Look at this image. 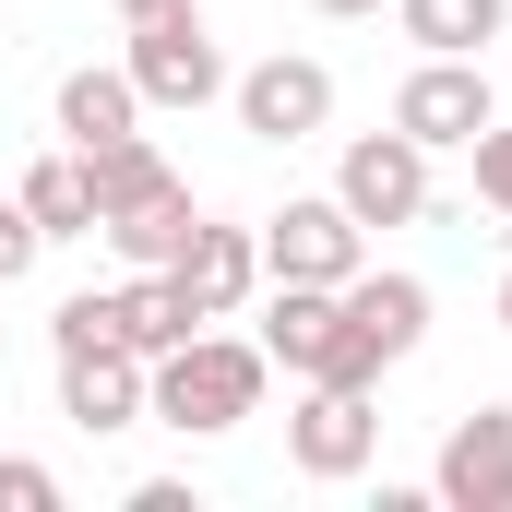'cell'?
I'll return each instance as SVG.
<instances>
[{
  "mask_svg": "<svg viewBox=\"0 0 512 512\" xmlns=\"http://www.w3.org/2000/svg\"><path fill=\"white\" fill-rule=\"evenodd\" d=\"M167 286L191 298V322H239V310L262 298V239H251V227H215V215H203V227H191V251L167 262Z\"/></svg>",
  "mask_w": 512,
  "mask_h": 512,
  "instance_id": "cell-9",
  "label": "cell"
},
{
  "mask_svg": "<svg viewBox=\"0 0 512 512\" xmlns=\"http://www.w3.org/2000/svg\"><path fill=\"white\" fill-rule=\"evenodd\" d=\"M489 120H501L489 60H429V48H417V72L393 84V131H405V143H429V155H465Z\"/></svg>",
  "mask_w": 512,
  "mask_h": 512,
  "instance_id": "cell-4",
  "label": "cell"
},
{
  "mask_svg": "<svg viewBox=\"0 0 512 512\" xmlns=\"http://www.w3.org/2000/svg\"><path fill=\"white\" fill-rule=\"evenodd\" d=\"M191 227H203V203H191V179H167V191H143L120 215H96V239L131 262V274H167V262L191 251Z\"/></svg>",
  "mask_w": 512,
  "mask_h": 512,
  "instance_id": "cell-13",
  "label": "cell"
},
{
  "mask_svg": "<svg viewBox=\"0 0 512 512\" xmlns=\"http://www.w3.org/2000/svg\"><path fill=\"white\" fill-rule=\"evenodd\" d=\"M346 322H358L382 358H417V346H429V274H370V262H358V274H346Z\"/></svg>",
  "mask_w": 512,
  "mask_h": 512,
  "instance_id": "cell-14",
  "label": "cell"
},
{
  "mask_svg": "<svg viewBox=\"0 0 512 512\" xmlns=\"http://www.w3.org/2000/svg\"><path fill=\"white\" fill-rule=\"evenodd\" d=\"M36 251H48V227H36V215L0 191V286H24V274H36Z\"/></svg>",
  "mask_w": 512,
  "mask_h": 512,
  "instance_id": "cell-22",
  "label": "cell"
},
{
  "mask_svg": "<svg viewBox=\"0 0 512 512\" xmlns=\"http://www.w3.org/2000/svg\"><path fill=\"white\" fill-rule=\"evenodd\" d=\"M120 72L143 84V108H215L239 72H227V48H215V24H203V0H167V12H143L120 48Z\"/></svg>",
  "mask_w": 512,
  "mask_h": 512,
  "instance_id": "cell-2",
  "label": "cell"
},
{
  "mask_svg": "<svg viewBox=\"0 0 512 512\" xmlns=\"http://www.w3.org/2000/svg\"><path fill=\"white\" fill-rule=\"evenodd\" d=\"M393 24L429 60H489V36H512V0H393Z\"/></svg>",
  "mask_w": 512,
  "mask_h": 512,
  "instance_id": "cell-15",
  "label": "cell"
},
{
  "mask_svg": "<svg viewBox=\"0 0 512 512\" xmlns=\"http://www.w3.org/2000/svg\"><path fill=\"white\" fill-rule=\"evenodd\" d=\"M322 24H370V12H393V0H310Z\"/></svg>",
  "mask_w": 512,
  "mask_h": 512,
  "instance_id": "cell-23",
  "label": "cell"
},
{
  "mask_svg": "<svg viewBox=\"0 0 512 512\" xmlns=\"http://www.w3.org/2000/svg\"><path fill=\"white\" fill-rule=\"evenodd\" d=\"M429 501H441V512H512V405H477V417L441 429Z\"/></svg>",
  "mask_w": 512,
  "mask_h": 512,
  "instance_id": "cell-8",
  "label": "cell"
},
{
  "mask_svg": "<svg viewBox=\"0 0 512 512\" xmlns=\"http://www.w3.org/2000/svg\"><path fill=\"white\" fill-rule=\"evenodd\" d=\"M334 334H346V286H274V298H262V358H274L286 382H322Z\"/></svg>",
  "mask_w": 512,
  "mask_h": 512,
  "instance_id": "cell-11",
  "label": "cell"
},
{
  "mask_svg": "<svg viewBox=\"0 0 512 512\" xmlns=\"http://www.w3.org/2000/svg\"><path fill=\"white\" fill-rule=\"evenodd\" d=\"M0 512H60V465H36V453H0Z\"/></svg>",
  "mask_w": 512,
  "mask_h": 512,
  "instance_id": "cell-20",
  "label": "cell"
},
{
  "mask_svg": "<svg viewBox=\"0 0 512 512\" xmlns=\"http://www.w3.org/2000/svg\"><path fill=\"white\" fill-rule=\"evenodd\" d=\"M465 155H477V203H489V215H512V120H489Z\"/></svg>",
  "mask_w": 512,
  "mask_h": 512,
  "instance_id": "cell-21",
  "label": "cell"
},
{
  "mask_svg": "<svg viewBox=\"0 0 512 512\" xmlns=\"http://www.w3.org/2000/svg\"><path fill=\"white\" fill-rule=\"evenodd\" d=\"M72 346H120V286H84L48 310V358H72Z\"/></svg>",
  "mask_w": 512,
  "mask_h": 512,
  "instance_id": "cell-19",
  "label": "cell"
},
{
  "mask_svg": "<svg viewBox=\"0 0 512 512\" xmlns=\"http://www.w3.org/2000/svg\"><path fill=\"white\" fill-rule=\"evenodd\" d=\"M370 453H382V405H370V393L310 382L298 405H286V465H298L310 489H346V477H358Z\"/></svg>",
  "mask_w": 512,
  "mask_h": 512,
  "instance_id": "cell-5",
  "label": "cell"
},
{
  "mask_svg": "<svg viewBox=\"0 0 512 512\" xmlns=\"http://www.w3.org/2000/svg\"><path fill=\"white\" fill-rule=\"evenodd\" d=\"M179 334H203V322H191V298H179L167 274H131V286H120V346H131V358H167Z\"/></svg>",
  "mask_w": 512,
  "mask_h": 512,
  "instance_id": "cell-17",
  "label": "cell"
},
{
  "mask_svg": "<svg viewBox=\"0 0 512 512\" xmlns=\"http://www.w3.org/2000/svg\"><path fill=\"white\" fill-rule=\"evenodd\" d=\"M12 203L48 227V239H96V179H84V155L60 143V155H36L24 179H12Z\"/></svg>",
  "mask_w": 512,
  "mask_h": 512,
  "instance_id": "cell-16",
  "label": "cell"
},
{
  "mask_svg": "<svg viewBox=\"0 0 512 512\" xmlns=\"http://www.w3.org/2000/svg\"><path fill=\"white\" fill-rule=\"evenodd\" d=\"M143 12H167V0H120V24H143Z\"/></svg>",
  "mask_w": 512,
  "mask_h": 512,
  "instance_id": "cell-24",
  "label": "cell"
},
{
  "mask_svg": "<svg viewBox=\"0 0 512 512\" xmlns=\"http://www.w3.org/2000/svg\"><path fill=\"white\" fill-rule=\"evenodd\" d=\"M501 334H512V274H501Z\"/></svg>",
  "mask_w": 512,
  "mask_h": 512,
  "instance_id": "cell-25",
  "label": "cell"
},
{
  "mask_svg": "<svg viewBox=\"0 0 512 512\" xmlns=\"http://www.w3.org/2000/svg\"><path fill=\"white\" fill-rule=\"evenodd\" d=\"M251 239H262V286H346V274L370 262V227H358L334 191H286Z\"/></svg>",
  "mask_w": 512,
  "mask_h": 512,
  "instance_id": "cell-3",
  "label": "cell"
},
{
  "mask_svg": "<svg viewBox=\"0 0 512 512\" xmlns=\"http://www.w3.org/2000/svg\"><path fill=\"white\" fill-rule=\"evenodd\" d=\"M262 382H274V358L203 322V334H179L167 358H143V417L179 429V441H227L239 417H262Z\"/></svg>",
  "mask_w": 512,
  "mask_h": 512,
  "instance_id": "cell-1",
  "label": "cell"
},
{
  "mask_svg": "<svg viewBox=\"0 0 512 512\" xmlns=\"http://www.w3.org/2000/svg\"><path fill=\"white\" fill-rule=\"evenodd\" d=\"M84 179H96V215H120V203H143V191H167L179 167H167L143 131H120V143H96V155H84Z\"/></svg>",
  "mask_w": 512,
  "mask_h": 512,
  "instance_id": "cell-18",
  "label": "cell"
},
{
  "mask_svg": "<svg viewBox=\"0 0 512 512\" xmlns=\"http://www.w3.org/2000/svg\"><path fill=\"white\" fill-rule=\"evenodd\" d=\"M60 417H72L84 441L143 429V358H131V346H72V358H60Z\"/></svg>",
  "mask_w": 512,
  "mask_h": 512,
  "instance_id": "cell-10",
  "label": "cell"
},
{
  "mask_svg": "<svg viewBox=\"0 0 512 512\" xmlns=\"http://www.w3.org/2000/svg\"><path fill=\"white\" fill-rule=\"evenodd\" d=\"M48 120H60V143H72V155H96V143H120V131H143V84H131L120 60H84V72H60Z\"/></svg>",
  "mask_w": 512,
  "mask_h": 512,
  "instance_id": "cell-12",
  "label": "cell"
},
{
  "mask_svg": "<svg viewBox=\"0 0 512 512\" xmlns=\"http://www.w3.org/2000/svg\"><path fill=\"white\" fill-rule=\"evenodd\" d=\"M227 108H239L251 143H310V131L334 120V72H322L310 48H274V60H251V72L227 84Z\"/></svg>",
  "mask_w": 512,
  "mask_h": 512,
  "instance_id": "cell-6",
  "label": "cell"
},
{
  "mask_svg": "<svg viewBox=\"0 0 512 512\" xmlns=\"http://www.w3.org/2000/svg\"><path fill=\"white\" fill-rule=\"evenodd\" d=\"M334 203H346L358 227H417V215H429V143H405V131H358L346 167H334Z\"/></svg>",
  "mask_w": 512,
  "mask_h": 512,
  "instance_id": "cell-7",
  "label": "cell"
}]
</instances>
